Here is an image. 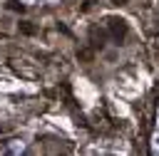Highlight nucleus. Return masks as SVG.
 Wrapping results in <instances>:
<instances>
[{
    "label": "nucleus",
    "instance_id": "nucleus-5",
    "mask_svg": "<svg viewBox=\"0 0 159 156\" xmlns=\"http://www.w3.org/2000/svg\"><path fill=\"white\" fill-rule=\"evenodd\" d=\"M94 2H97V0H84V5H82V10H89V7L94 5Z\"/></svg>",
    "mask_w": 159,
    "mask_h": 156
},
{
    "label": "nucleus",
    "instance_id": "nucleus-4",
    "mask_svg": "<svg viewBox=\"0 0 159 156\" xmlns=\"http://www.w3.org/2000/svg\"><path fill=\"white\" fill-rule=\"evenodd\" d=\"M7 7H10V10H15V12H22V10H25V5H22V2H17V0H7Z\"/></svg>",
    "mask_w": 159,
    "mask_h": 156
},
{
    "label": "nucleus",
    "instance_id": "nucleus-2",
    "mask_svg": "<svg viewBox=\"0 0 159 156\" xmlns=\"http://www.w3.org/2000/svg\"><path fill=\"white\" fill-rule=\"evenodd\" d=\"M17 30H20L22 35H27V37H32V35L37 32V27H35L32 22H17Z\"/></svg>",
    "mask_w": 159,
    "mask_h": 156
},
{
    "label": "nucleus",
    "instance_id": "nucleus-1",
    "mask_svg": "<svg viewBox=\"0 0 159 156\" xmlns=\"http://www.w3.org/2000/svg\"><path fill=\"white\" fill-rule=\"evenodd\" d=\"M104 25H107V32H109V37L119 45V42H124V37H127V22L122 20V17H114V15H109L107 20H104Z\"/></svg>",
    "mask_w": 159,
    "mask_h": 156
},
{
    "label": "nucleus",
    "instance_id": "nucleus-3",
    "mask_svg": "<svg viewBox=\"0 0 159 156\" xmlns=\"http://www.w3.org/2000/svg\"><path fill=\"white\" fill-rule=\"evenodd\" d=\"M92 57H94V52H92V50H87V47L77 50V59H80V62H92Z\"/></svg>",
    "mask_w": 159,
    "mask_h": 156
},
{
    "label": "nucleus",
    "instance_id": "nucleus-6",
    "mask_svg": "<svg viewBox=\"0 0 159 156\" xmlns=\"http://www.w3.org/2000/svg\"><path fill=\"white\" fill-rule=\"evenodd\" d=\"M109 2H112V5H124L127 0H109Z\"/></svg>",
    "mask_w": 159,
    "mask_h": 156
}]
</instances>
